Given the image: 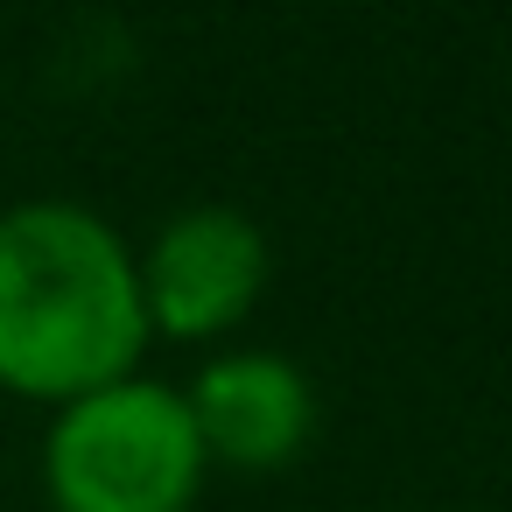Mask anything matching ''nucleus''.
I'll return each mask as SVG.
<instances>
[{"label": "nucleus", "instance_id": "obj_1", "mask_svg": "<svg viewBox=\"0 0 512 512\" xmlns=\"http://www.w3.org/2000/svg\"><path fill=\"white\" fill-rule=\"evenodd\" d=\"M148 309L127 232L78 197L0 211V393L64 407L148 358Z\"/></svg>", "mask_w": 512, "mask_h": 512}, {"label": "nucleus", "instance_id": "obj_3", "mask_svg": "<svg viewBox=\"0 0 512 512\" xmlns=\"http://www.w3.org/2000/svg\"><path fill=\"white\" fill-rule=\"evenodd\" d=\"M134 274H141L148 337L218 351L260 309L274 281V246L260 218H246L239 204H183L134 253Z\"/></svg>", "mask_w": 512, "mask_h": 512}, {"label": "nucleus", "instance_id": "obj_4", "mask_svg": "<svg viewBox=\"0 0 512 512\" xmlns=\"http://www.w3.org/2000/svg\"><path fill=\"white\" fill-rule=\"evenodd\" d=\"M211 470H288L316 442V379L267 344H218L183 386Z\"/></svg>", "mask_w": 512, "mask_h": 512}, {"label": "nucleus", "instance_id": "obj_2", "mask_svg": "<svg viewBox=\"0 0 512 512\" xmlns=\"http://www.w3.org/2000/svg\"><path fill=\"white\" fill-rule=\"evenodd\" d=\"M211 456L169 379H113L85 400L50 407L43 498L50 512H190Z\"/></svg>", "mask_w": 512, "mask_h": 512}]
</instances>
